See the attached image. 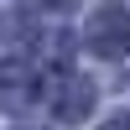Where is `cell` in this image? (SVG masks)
<instances>
[{"label": "cell", "instance_id": "cell-2", "mask_svg": "<svg viewBox=\"0 0 130 130\" xmlns=\"http://www.w3.org/2000/svg\"><path fill=\"white\" fill-rule=\"evenodd\" d=\"M52 104H57V115H62V120H78V115L94 104V89H89L83 78H73V73H62V78H57V89H52Z\"/></svg>", "mask_w": 130, "mask_h": 130}, {"label": "cell", "instance_id": "cell-3", "mask_svg": "<svg viewBox=\"0 0 130 130\" xmlns=\"http://www.w3.org/2000/svg\"><path fill=\"white\" fill-rule=\"evenodd\" d=\"M26 99H31V73L21 68V62H5V68H0V104H5V109H21Z\"/></svg>", "mask_w": 130, "mask_h": 130}, {"label": "cell", "instance_id": "cell-4", "mask_svg": "<svg viewBox=\"0 0 130 130\" xmlns=\"http://www.w3.org/2000/svg\"><path fill=\"white\" fill-rule=\"evenodd\" d=\"M104 130H130V125H104Z\"/></svg>", "mask_w": 130, "mask_h": 130}, {"label": "cell", "instance_id": "cell-1", "mask_svg": "<svg viewBox=\"0 0 130 130\" xmlns=\"http://www.w3.org/2000/svg\"><path fill=\"white\" fill-rule=\"evenodd\" d=\"M89 47L104 52V57H120L130 47V10L125 5H109V10H99L89 21Z\"/></svg>", "mask_w": 130, "mask_h": 130}]
</instances>
